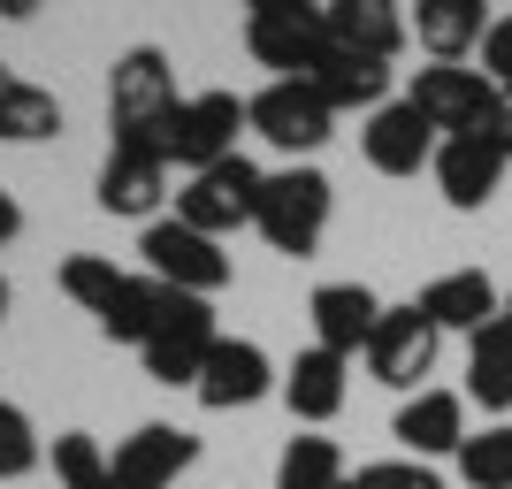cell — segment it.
Wrapping results in <instances>:
<instances>
[{
  "instance_id": "obj_1",
  "label": "cell",
  "mask_w": 512,
  "mask_h": 489,
  "mask_svg": "<svg viewBox=\"0 0 512 489\" xmlns=\"http://www.w3.org/2000/svg\"><path fill=\"white\" fill-rule=\"evenodd\" d=\"M176 62L161 46H123L107 69V130L130 153H161L169 161V130H176Z\"/></svg>"
},
{
  "instance_id": "obj_2",
  "label": "cell",
  "mask_w": 512,
  "mask_h": 489,
  "mask_svg": "<svg viewBox=\"0 0 512 489\" xmlns=\"http://www.w3.org/2000/svg\"><path fill=\"white\" fill-rule=\"evenodd\" d=\"M329 207H337L329 176L306 169V161H291V169H276L268 184H260L253 230L268 237V253H283V260H314V253H321V230H329Z\"/></svg>"
},
{
  "instance_id": "obj_3",
  "label": "cell",
  "mask_w": 512,
  "mask_h": 489,
  "mask_svg": "<svg viewBox=\"0 0 512 489\" xmlns=\"http://www.w3.org/2000/svg\"><path fill=\"white\" fill-rule=\"evenodd\" d=\"M329 46V0H253L245 8V54L276 77H306Z\"/></svg>"
},
{
  "instance_id": "obj_4",
  "label": "cell",
  "mask_w": 512,
  "mask_h": 489,
  "mask_svg": "<svg viewBox=\"0 0 512 489\" xmlns=\"http://www.w3.org/2000/svg\"><path fill=\"white\" fill-rule=\"evenodd\" d=\"M138 260H146V276H153V283L192 291V298H214L222 283H230V253H222V237L192 230V222H176V214L146 222V237H138Z\"/></svg>"
},
{
  "instance_id": "obj_5",
  "label": "cell",
  "mask_w": 512,
  "mask_h": 489,
  "mask_svg": "<svg viewBox=\"0 0 512 489\" xmlns=\"http://www.w3.org/2000/svg\"><path fill=\"white\" fill-rule=\"evenodd\" d=\"M214 306L207 298H192V291H169V306H161V321H153V337L138 344V360H146V375L153 383H184L192 390L199 383V367H207V352H214Z\"/></svg>"
},
{
  "instance_id": "obj_6",
  "label": "cell",
  "mask_w": 512,
  "mask_h": 489,
  "mask_svg": "<svg viewBox=\"0 0 512 489\" xmlns=\"http://www.w3.org/2000/svg\"><path fill=\"white\" fill-rule=\"evenodd\" d=\"M260 184H268V169H253L245 153H230V161L184 176V192H176V222H192V230H207V237H230V230L253 222Z\"/></svg>"
},
{
  "instance_id": "obj_7",
  "label": "cell",
  "mask_w": 512,
  "mask_h": 489,
  "mask_svg": "<svg viewBox=\"0 0 512 489\" xmlns=\"http://www.w3.org/2000/svg\"><path fill=\"white\" fill-rule=\"evenodd\" d=\"M436 344H444V329L421 314V306H383V321H375V337H367V375L383 390H428V375H436Z\"/></svg>"
},
{
  "instance_id": "obj_8",
  "label": "cell",
  "mask_w": 512,
  "mask_h": 489,
  "mask_svg": "<svg viewBox=\"0 0 512 489\" xmlns=\"http://www.w3.org/2000/svg\"><path fill=\"white\" fill-rule=\"evenodd\" d=\"M245 115H253V130L268 138L276 153H321L329 146V130H337V115H329V100H321L306 77H276V85H260L253 100H245Z\"/></svg>"
},
{
  "instance_id": "obj_9",
  "label": "cell",
  "mask_w": 512,
  "mask_h": 489,
  "mask_svg": "<svg viewBox=\"0 0 512 489\" xmlns=\"http://www.w3.org/2000/svg\"><path fill=\"white\" fill-rule=\"evenodd\" d=\"M413 107H421L428 123L444 130V138H467V130H490L505 92L482 77V69H459V62H436V69H413Z\"/></svg>"
},
{
  "instance_id": "obj_10",
  "label": "cell",
  "mask_w": 512,
  "mask_h": 489,
  "mask_svg": "<svg viewBox=\"0 0 512 489\" xmlns=\"http://www.w3.org/2000/svg\"><path fill=\"white\" fill-rule=\"evenodd\" d=\"M237 130H253V115H245V100L237 92H192V100L176 107V130H169V169L199 176L214 169V161H230L237 153Z\"/></svg>"
},
{
  "instance_id": "obj_11",
  "label": "cell",
  "mask_w": 512,
  "mask_h": 489,
  "mask_svg": "<svg viewBox=\"0 0 512 489\" xmlns=\"http://www.w3.org/2000/svg\"><path fill=\"white\" fill-rule=\"evenodd\" d=\"M436 146H444V130L428 123L413 100H383L375 115H367V130H360V153H367V169H375V176L436 169Z\"/></svg>"
},
{
  "instance_id": "obj_12",
  "label": "cell",
  "mask_w": 512,
  "mask_h": 489,
  "mask_svg": "<svg viewBox=\"0 0 512 489\" xmlns=\"http://www.w3.org/2000/svg\"><path fill=\"white\" fill-rule=\"evenodd\" d=\"M268 390H276V360H268L253 337H214L192 398L207 405V413H237V405H260Z\"/></svg>"
},
{
  "instance_id": "obj_13",
  "label": "cell",
  "mask_w": 512,
  "mask_h": 489,
  "mask_svg": "<svg viewBox=\"0 0 512 489\" xmlns=\"http://www.w3.org/2000/svg\"><path fill=\"white\" fill-rule=\"evenodd\" d=\"M505 146H497L490 130H467V138H444L436 146V192H444V207L459 214H482L497 199V184H505Z\"/></svg>"
},
{
  "instance_id": "obj_14",
  "label": "cell",
  "mask_w": 512,
  "mask_h": 489,
  "mask_svg": "<svg viewBox=\"0 0 512 489\" xmlns=\"http://www.w3.org/2000/svg\"><path fill=\"white\" fill-rule=\"evenodd\" d=\"M390 436H398V451L406 459H459V444H467V390H413L406 405H398V421H390Z\"/></svg>"
},
{
  "instance_id": "obj_15",
  "label": "cell",
  "mask_w": 512,
  "mask_h": 489,
  "mask_svg": "<svg viewBox=\"0 0 512 489\" xmlns=\"http://www.w3.org/2000/svg\"><path fill=\"white\" fill-rule=\"evenodd\" d=\"M199 459V436L192 428H169V421H146L115 444V489H169L176 474Z\"/></svg>"
},
{
  "instance_id": "obj_16",
  "label": "cell",
  "mask_w": 512,
  "mask_h": 489,
  "mask_svg": "<svg viewBox=\"0 0 512 489\" xmlns=\"http://www.w3.org/2000/svg\"><path fill=\"white\" fill-rule=\"evenodd\" d=\"M92 199H100L107 214H130V222H161V199H169V161H161V153L107 146Z\"/></svg>"
},
{
  "instance_id": "obj_17",
  "label": "cell",
  "mask_w": 512,
  "mask_h": 489,
  "mask_svg": "<svg viewBox=\"0 0 512 489\" xmlns=\"http://www.w3.org/2000/svg\"><path fill=\"white\" fill-rule=\"evenodd\" d=\"M390 77H398L390 62H375V54H352V46H337V39L321 46L314 69H306V85L329 100V115H344V107H367V115H375V107L390 100Z\"/></svg>"
},
{
  "instance_id": "obj_18",
  "label": "cell",
  "mask_w": 512,
  "mask_h": 489,
  "mask_svg": "<svg viewBox=\"0 0 512 489\" xmlns=\"http://www.w3.org/2000/svg\"><path fill=\"white\" fill-rule=\"evenodd\" d=\"M306 314H314V344L321 352L360 360L367 337H375V321H383V298L367 291V283H321V291L306 298Z\"/></svg>"
},
{
  "instance_id": "obj_19",
  "label": "cell",
  "mask_w": 512,
  "mask_h": 489,
  "mask_svg": "<svg viewBox=\"0 0 512 489\" xmlns=\"http://www.w3.org/2000/svg\"><path fill=\"white\" fill-rule=\"evenodd\" d=\"M413 306H421L444 337H474V329H490V321L505 314V291H497L482 268H451V276H436Z\"/></svg>"
},
{
  "instance_id": "obj_20",
  "label": "cell",
  "mask_w": 512,
  "mask_h": 489,
  "mask_svg": "<svg viewBox=\"0 0 512 489\" xmlns=\"http://www.w3.org/2000/svg\"><path fill=\"white\" fill-rule=\"evenodd\" d=\"M329 39L352 54H375V62H398L413 39L406 0H329Z\"/></svg>"
},
{
  "instance_id": "obj_21",
  "label": "cell",
  "mask_w": 512,
  "mask_h": 489,
  "mask_svg": "<svg viewBox=\"0 0 512 489\" xmlns=\"http://www.w3.org/2000/svg\"><path fill=\"white\" fill-rule=\"evenodd\" d=\"M344 367H352V360H344V352H321V344H306L299 360L283 367V405H291V421H314V428L337 421L344 390H352V383H344Z\"/></svg>"
},
{
  "instance_id": "obj_22",
  "label": "cell",
  "mask_w": 512,
  "mask_h": 489,
  "mask_svg": "<svg viewBox=\"0 0 512 489\" xmlns=\"http://www.w3.org/2000/svg\"><path fill=\"white\" fill-rule=\"evenodd\" d=\"M406 23H413V39H421L436 62H467L474 46L490 39V23H482L474 0H413Z\"/></svg>"
},
{
  "instance_id": "obj_23",
  "label": "cell",
  "mask_w": 512,
  "mask_h": 489,
  "mask_svg": "<svg viewBox=\"0 0 512 489\" xmlns=\"http://www.w3.org/2000/svg\"><path fill=\"white\" fill-rule=\"evenodd\" d=\"M467 405H482V413H512V321L505 314L467 337Z\"/></svg>"
},
{
  "instance_id": "obj_24",
  "label": "cell",
  "mask_w": 512,
  "mask_h": 489,
  "mask_svg": "<svg viewBox=\"0 0 512 489\" xmlns=\"http://www.w3.org/2000/svg\"><path fill=\"white\" fill-rule=\"evenodd\" d=\"M46 138H62V100L46 85H8L0 92V146H46Z\"/></svg>"
},
{
  "instance_id": "obj_25",
  "label": "cell",
  "mask_w": 512,
  "mask_h": 489,
  "mask_svg": "<svg viewBox=\"0 0 512 489\" xmlns=\"http://www.w3.org/2000/svg\"><path fill=\"white\" fill-rule=\"evenodd\" d=\"M344 474L352 467H344L337 436H291L283 459H276V489H337Z\"/></svg>"
},
{
  "instance_id": "obj_26",
  "label": "cell",
  "mask_w": 512,
  "mask_h": 489,
  "mask_svg": "<svg viewBox=\"0 0 512 489\" xmlns=\"http://www.w3.org/2000/svg\"><path fill=\"white\" fill-rule=\"evenodd\" d=\"M459 482L467 489H512V421H490V428H467L459 444Z\"/></svg>"
},
{
  "instance_id": "obj_27",
  "label": "cell",
  "mask_w": 512,
  "mask_h": 489,
  "mask_svg": "<svg viewBox=\"0 0 512 489\" xmlns=\"http://www.w3.org/2000/svg\"><path fill=\"white\" fill-rule=\"evenodd\" d=\"M62 291L77 298L92 321H107V314H115V298L130 291V276H123L107 253H69V260H62Z\"/></svg>"
},
{
  "instance_id": "obj_28",
  "label": "cell",
  "mask_w": 512,
  "mask_h": 489,
  "mask_svg": "<svg viewBox=\"0 0 512 489\" xmlns=\"http://www.w3.org/2000/svg\"><path fill=\"white\" fill-rule=\"evenodd\" d=\"M161 306H169V283L130 276V291L115 298V314L100 321V337H115V344H146V337H153V321H161Z\"/></svg>"
},
{
  "instance_id": "obj_29",
  "label": "cell",
  "mask_w": 512,
  "mask_h": 489,
  "mask_svg": "<svg viewBox=\"0 0 512 489\" xmlns=\"http://www.w3.org/2000/svg\"><path fill=\"white\" fill-rule=\"evenodd\" d=\"M54 482L62 489H115V459L92 444L85 428H62L54 436Z\"/></svg>"
},
{
  "instance_id": "obj_30",
  "label": "cell",
  "mask_w": 512,
  "mask_h": 489,
  "mask_svg": "<svg viewBox=\"0 0 512 489\" xmlns=\"http://www.w3.org/2000/svg\"><path fill=\"white\" fill-rule=\"evenodd\" d=\"M39 459H46V444H39V428H31V413L16 398H0V482L39 474Z\"/></svg>"
},
{
  "instance_id": "obj_31",
  "label": "cell",
  "mask_w": 512,
  "mask_h": 489,
  "mask_svg": "<svg viewBox=\"0 0 512 489\" xmlns=\"http://www.w3.org/2000/svg\"><path fill=\"white\" fill-rule=\"evenodd\" d=\"M337 489H444V482H436V467H428V459H375V467L344 474Z\"/></svg>"
},
{
  "instance_id": "obj_32",
  "label": "cell",
  "mask_w": 512,
  "mask_h": 489,
  "mask_svg": "<svg viewBox=\"0 0 512 489\" xmlns=\"http://www.w3.org/2000/svg\"><path fill=\"white\" fill-rule=\"evenodd\" d=\"M482 77H490V85L512 100V16H497L490 39H482Z\"/></svg>"
},
{
  "instance_id": "obj_33",
  "label": "cell",
  "mask_w": 512,
  "mask_h": 489,
  "mask_svg": "<svg viewBox=\"0 0 512 489\" xmlns=\"http://www.w3.org/2000/svg\"><path fill=\"white\" fill-rule=\"evenodd\" d=\"M16 230H23V207H16V192L0 184V245H16Z\"/></svg>"
},
{
  "instance_id": "obj_34",
  "label": "cell",
  "mask_w": 512,
  "mask_h": 489,
  "mask_svg": "<svg viewBox=\"0 0 512 489\" xmlns=\"http://www.w3.org/2000/svg\"><path fill=\"white\" fill-rule=\"evenodd\" d=\"M490 138H497V146H505V161H512V100L497 107V123H490Z\"/></svg>"
},
{
  "instance_id": "obj_35",
  "label": "cell",
  "mask_w": 512,
  "mask_h": 489,
  "mask_svg": "<svg viewBox=\"0 0 512 489\" xmlns=\"http://www.w3.org/2000/svg\"><path fill=\"white\" fill-rule=\"evenodd\" d=\"M39 8H46V0H0V16H8V23H31Z\"/></svg>"
},
{
  "instance_id": "obj_36",
  "label": "cell",
  "mask_w": 512,
  "mask_h": 489,
  "mask_svg": "<svg viewBox=\"0 0 512 489\" xmlns=\"http://www.w3.org/2000/svg\"><path fill=\"white\" fill-rule=\"evenodd\" d=\"M8 85H16V69H8V62H0V92H8Z\"/></svg>"
},
{
  "instance_id": "obj_37",
  "label": "cell",
  "mask_w": 512,
  "mask_h": 489,
  "mask_svg": "<svg viewBox=\"0 0 512 489\" xmlns=\"http://www.w3.org/2000/svg\"><path fill=\"white\" fill-rule=\"evenodd\" d=\"M0 321H8V276H0Z\"/></svg>"
},
{
  "instance_id": "obj_38",
  "label": "cell",
  "mask_w": 512,
  "mask_h": 489,
  "mask_svg": "<svg viewBox=\"0 0 512 489\" xmlns=\"http://www.w3.org/2000/svg\"><path fill=\"white\" fill-rule=\"evenodd\" d=\"M505 321H512V291H505Z\"/></svg>"
},
{
  "instance_id": "obj_39",
  "label": "cell",
  "mask_w": 512,
  "mask_h": 489,
  "mask_svg": "<svg viewBox=\"0 0 512 489\" xmlns=\"http://www.w3.org/2000/svg\"><path fill=\"white\" fill-rule=\"evenodd\" d=\"M474 8H497V0H474Z\"/></svg>"
},
{
  "instance_id": "obj_40",
  "label": "cell",
  "mask_w": 512,
  "mask_h": 489,
  "mask_svg": "<svg viewBox=\"0 0 512 489\" xmlns=\"http://www.w3.org/2000/svg\"><path fill=\"white\" fill-rule=\"evenodd\" d=\"M237 8H253V0H237Z\"/></svg>"
}]
</instances>
